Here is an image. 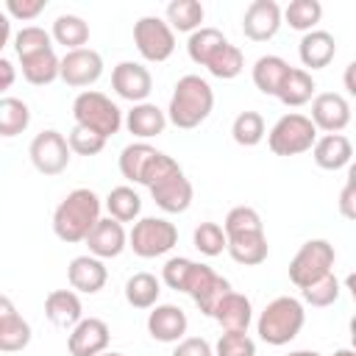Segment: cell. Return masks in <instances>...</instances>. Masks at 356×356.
Returning a JSON list of instances; mask_svg holds the SVG:
<instances>
[{"instance_id": "f35d334b", "label": "cell", "mask_w": 356, "mask_h": 356, "mask_svg": "<svg viewBox=\"0 0 356 356\" xmlns=\"http://www.w3.org/2000/svg\"><path fill=\"white\" fill-rule=\"evenodd\" d=\"M264 134H267V128H264V117L259 111H242V114H236V120L231 125V136L242 147H256L264 139Z\"/></svg>"}, {"instance_id": "603a6c76", "label": "cell", "mask_w": 356, "mask_h": 356, "mask_svg": "<svg viewBox=\"0 0 356 356\" xmlns=\"http://www.w3.org/2000/svg\"><path fill=\"white\" fill-rule=\"evenodd\" d=\"M211 317L220 323L222 331H245V334H248V325H250V320H253V306H250V300H248L245 295H239V292L231 289V292L217 303V309H214Z\"/></svg>"}, {"instance_id": "484cf974", "label": "cell", "mask_w": 356, "mask_h": 356, "mask_svg": "<svg viewBox=\"0 0 356 356\" xmlns=\"http://www.w3.org/2000/svg\"><path fill=\"white\" fill-rule=\"evenodd\" d=\"M289 70H292V67H289L281 56H261V58L253 64V83H256V89H259L261 95H273V97H275Z\"/></svg>"}, {"instance_id": "2e32d148", "label": "cell", "mask_w": 356, "mask_h": 356, "mask_svg": "<svg viewBox=\"0 0 356 356\" xmlns=\"http://www.w3.org/2000/svg\"><path fill=\"white\" fill-rule=\"evenodd\" d=\"M83 242L89 245V253L103 261V259H114V256H120V253L125 250L128 234H125L122 222H117V220H111V217H100V220L95 222V228L86 234Z\"/></svg>"}, {"instance_id": "6da1fadb", "label": "cell", "mask_w": 356, "mask_h": 356, "mask_svg": "<svg viewBox=\"0 0 356 356\" xmlns=\"http://www.w3.org/2000/svg\"><path fill=\"white\" fill-rule=\"evenodd\" d=\"M211 108H214V92H211L209 81L200 75H184V78H178V83L172 89V97L167 106V120L175 128L192 131L211 114Z\"/></svg>"}, {"instance_id": "836d02e7", "label": "cell", "mask_w": 356, "mask_h": 356, "mask_svg": "<svg viewBox=\"0 0 356 356\" xmlns=\"http://www.w3.org/2000/svg\"><path fill=\"white\" fill-rule=\"evenodd\" d=\"M153 156H156V147H150L147 142H134V145L122 147V153H120V172L128 181L142 184V175H145Z\"/></svg>"}, {"instance_id": "4316f807", "label": "cell", "mask_w": 356, "mask_h": 356, "mask_svg": "<svg viewBox=\"0 0 356 356\" xmlns=\"http://www.w3.org/2000/svg\"><path fill=\"white\" fill-rule=\"evenodd\" d=\"M314 89H317L314 78H312L306 70L292 67V70L286 72V78H284V83H281V89H278V95H275V97H278L284 106L298 108V106H303V103H309V100H312Z\"/></svg>"}, {"instance_id": "6f0895ef", "label": "cell", "mask_w": 356, "mask_h": 356, "mask_svg": "<svg viewBox=\"0 0 356 356\" xmlns=\"http://www.w3.org/2000/svg\"><path fill=\"white\" fill-rule=\"evenodd\" d=\"M100 356H122V353H117V350H103Z\"/></svg>"}, {"instance_id": "f907efd6", "label": "cell", "mask_w": 356, "mask_h": 356, "mask_svg": "<svg viewBox=\"0 0 356 356\" xmlns=\"http://www.w3.org/2000/svg\"><path fill=\"white\" fill-rule=\"evenodd\" d=\"M14 81H17V70H14V64H11L8 58L0 56V95H3L6 89H11Z\"/></svg>"}, {"instance_id": "8d00e7d4", "label": "cell", "mask_w": 356, "mask_h": 356, "mask_svg": "<svg viewBox=\"0 0 356 356\" xmlns=\"http://www.w3.org/2000/svg\"><path fill=\"white\" fill-rule=\"evenodd\" d=\"M225 42H228V39L222 36V31H217V28H197V31L189 33L186 53H189V58H192L195 64L206 67V61L211 58V53H214L217 47H222Z\"/></svg>"}, {"instance_id": "f1b7e54d", "label": "cell", "mask_w": 356, "mask_h": 356, "mask_svg": "<svg viewBox=\"0 0 356 356\" xmlns=\"http://www.w3.org/2000/svg\"><path fill=\"white\" fill-rule=\"evenodd\" d=\"M19 61H22V78L33 86H47L58 78V56L53 50H44V53H36Z\"/></svg>"}, {"instance_id": "d4e9b609", "label": "cell", "mask_w": 356, "mask_h": 356, "mask_svg": "<svg viewBox=\"0 0 356 356\" xmlns=\"http://www.w3.org/2000/svg\"><path fill=\"white\" fill-rule=\"evenodd\" d=\"M125 125H128V131H131L134 136L150 139V136L164 134V128H167V114H164L156 103H147V100H145V103H136V106L128 111Z\"/></svg>"}, {"instance_id": "9f6ffc18", "label": "cell", "mask_w": 356, "mask_h": 356, "mask_svg": "<svg viewBox=\"0 0 356 356\" xmlns=\"http://www.w3.org/2000/svg\"><path fill=\"white\" fill-rule=\"evenodd\" d=\"M334 356H356V350H350V348H339V350H334Z\"/></svg>"}, {"instance_id": "816d5d0a", "label": "cell", "mask_w": 356, "mask_h": 356, "mask_svg": "<svg viewBox=\"0 0 356 356\" xmlns=\"http://www.w3.org/2000/svg\"><path fill=\"white\" fill-rule=\"evenodd\" d=\"M8 39H11V19L6 11H0V50L8 44Z\"/></svg>"}, {"instance_id": "3957f363", "label": "cell", "mask_w": 356, "mask_h": 356, "mask_svg": "<svg viewBox=\"0 0 356 356\" xmlns=\"http://www.w3.org/2000/svg\"><path fill=\"white\" fill-rule=\"evenodd\" d=\"M303 323H306L303 303L292 295H281L264 306V312L259 314L256 331L267 345H286L300 334Z\"/></svg>"}, {"instance_id": "ffe728a7", "label": "cell", "mask_w": 356, "mask_h": 356, "mask_svg": "<svg viewBox=\"0 0 356 356\" xmlns=\"http://www.w3.org/2000/svg\"><path fill=\"white\" fill-rule=\"evenodd\" d=\"M312 156H314V164H317L320 170H331V172H334V170H342V167L350 164V159H353V145H350V139L342 136V134H325V136L314 139Z\"/></svg>"}, {"instance_id": "f546056e", "label": "cell", "mask_w": 356, "mask_h": 356, "mask_svg": "<svg viewBox=\"0 0 356 356\" xmlns=\"http://www.w3.org/2000/svg\"><path fill=\"white\" fill-rule=\"evenodd\" d=\"M50 39H56L58 44H64L67 50H78L89 42V25L78 17V14H61L53 22V33Z\"/></svg>"}, {"instance_id": "681fc988", "label": "cell", "mask_w": 356, "mask_h": 356, "mask_svg": "<svg viewBox=\"0 0 356 356\" xmlns=\"http://www.w3.org/2000/svg\"><path fill=\"white\" fill-rule=\"evenodd\" d=\"M339 214L345 220H356V170H350L348 175V184L339 195Z\"/></svg>"}, {"instance_id": "d6986e66", "label": "cell", "mask_w": 356, "mask_h": 356, "mask_svg": "<svg viewBox=\"0 0 356 356\" xmlns=\"http://www.w3.org/2000/svg\"><path fill=\"white\" fill-rule=\"evenodd\" d=\"M67 278H70V286L78 289V292H86V295H95L106 286L108 281V270L100 259L95 256H75L67 267Z\"/></svg>"}, {"instance_id": "cb8c5ba5", "label": "cell", "mask_w": 356, "mask_h": 356, "mask_svg": "<svg viewBox=\"0 0 356 356\" xmlns=\"http://www.w3.org/2000/svg\"><path fill=\"white\" fill-rule=\"evenodd\" d=\"M225 250L231 253V259L236 264H245V267H256L267 259L270 253V245H267V236L264 231H256V234H239V236H225Z\"/></svg>"}, {"instance_id": "f5cc1de1", "label": "cell", "mask_w": 356, "mask_h": 356, "mask_svg": "<svg viewBox=\"0 0 356 356\" xmlns=\"http://www.w3.org/2000/svg\"><path fill=\"white\" fill-rule=\"evenodd\" d=\"M14 312H17V309H14L11 298H8V295H0V320L8 317V314H14Z\"/></svg>"}, {"instance_id": "7402d4cb", "label": "cell", "mask_w": 356, "mask_h": 356, "mask_svg": "<svg viewBox=\"0 0 356 356\" xmlns=\"http://www.w3.org/2000/svg\"><path fill=\"white\" fill-rule=\"evenodd\" d=\"M298 56L303 61V67L309 70H323L334 61L337 56V42L328 31H309L303 33L300 44H298Z\"/></svg>"}, {"instance_id": "7dc6e473", "label": "cell", "mask_w": 356, "mask_h": 356, "mask_svg": "<svg viewBox=\"0 0 356 356\" xmlns=\"http://www.w3.org/2000/svg\"><path fill=\"white\" fill-rule=\"evenodd\" d=\"M44 8H47V0H6V14H8V19L14 17V19L28 22V19H36Z\"/></svg>"}, {"instance_id": "ab89813d", "label": "cell", "mask_w": 356, "mask_h": 356, "mask_svg": "<svg viewBox=\"0 0 356 356\" xmlns=\"http://www.w3.org/2000/svg\"><path fill=\"white\" fill-rule=\"evenodd\" d=\"M300 295H303V300H306L309 306L325 309V306H331V303L339 300V278H337L334 273H328V275L312 281L309 286H303Z\"/></svg>"}, {"instance_id": "7bdbcfd3", "label": "cell", "mask_w": 356, "mask_h": 356, "mask_svg": "<svg viewBox=\"0 0 356 356\" xmlns=\"http://www.w3.org/2000/svg\"><path fill=\"white\" fill-rule=\"evenodd\" d=\"M192 242H195V248L203 256H220L225 250V242L228 239H225L222 225H217V222H200L195 228V234H192Z\"/></svg>"}, {"instance_id": "11a10c76", "label": "cell", "mask_w": 356, "mask_h": 356, "mask_svg": "<svg viewBox=\"0 0 356 356\" xmlns=\"http://www.w3.org/2000/svg\"><path fill=\"white\" fill-rule=\"evenodd\" d=\"M286 356H320L317 350H292V353H286Z\"/></svg>"}, {"instance_id": "e0dca14e", "label": "cell", "mask_w": 356, "mask_h": 356, "mask_svg": "<svg viewBox=\"0 0 356 356\" xmlns=\"http://www.w3.org/2000/svg\"><path fill=\"white\" fill-rule=\"evenodd\" d=\"M192 195H195V189H192V184H189V178L184 172H175V175H170V178H164V181L150 186L153 203L167 214L186 211L192 206Z\"/></svg>"}, {"instance_id": "277c9868", "label": "cell", "mask_w": 356, "mask_h": 356, "mask_svg": "<svg viewBox=\"0 0 356 356\" xmlns=\"http://www.w3.org/2000/svg\"><path fill=\"white\" fill-rule=\"evenodd\" d=\"M72 117H75V125H81L86 131H95L103 139L114 136L122 128V111H120V106L111 97H106L103 92H95V89H86V92H81L75 97Z\"/></svg>"}, {"instance_id": "74e56055", "label": "cell", "mask_w": 356, "mask_h": 356, "mask_svg": "<svg viewBox=\"0 0 356 356\" xmlns=\"http://www.w3.org/2000/svg\"><path fill=\"white\" fill-rule=\"evenodd\" d=\"M28 342H31V325L28 320L19 317V312L0 320V350L3 353H17L28 348Z\"/></svg>"}, {"instance_id": "d6a6232c", "label": "cell", "mask_w": 356, "mask_h": 356, "mask_svg": "<svg viewBox=\"0 0 356 356\" xmlns=\"http://www.w3.org/2000/svg\"><path fill=\"white\" fill-rule=\"evenodd\" d=\"M106 209L108 217L117 222H134L142 211V197L131 189V186H114L106 197Z\"/></svg>"}, {"instance_id": "5bb4252c", "label": "cell", "mask_w": 356, "mask_h": 356, "mask_svg": "<svg viewBox=\"0 0 356 356\" xmlns=\"http://www.w3.org/2000/svg\"><path fill=\"white\" fill-rule=\"evenodd\" d=\"M312 125L325 134H339L350 122V103L337 92H323L312 100Z\"/></svg>"}, {"instance_id": "30bf717a", "label": "cell", "mask_w": 356, "mask_h": 356, "mask_svg": "<svg viewBox=\"0 0 356 356\" xmlns=\"http://www.w3.org/2000/svg\"><path fill=\"white\" fill-rule=\"evenodd\" d=\"M228 292H231L228 278L217 275L209 264H197V261H195V270H192L189 284H186V295L195 300V306L200 309V314L211 317L214 309H217V303H220Z\"/></svg>"}, {"instance_id": "ba28073f", "label": "cell", "mask_w": 356, "mask_h": 356, "mask_svg": "<svg viewBox=\"0 0 356 356\" xmlns=\"http://www.w3.org/2000/svg\"><path fill=\"white\" fill-rule=\"evenodd\" d=\"M134 44L145 61H167L175 50V33L172 28L159 17H142L134 25Z\"/></svg>"}, {"instance_id": "c3c4849f", "label": "cell", "mask_w": 356, "mask_h": 356, "mask_svg": "<svg viewBox=\"0 0 356 356\" xmlns=\"http://www.w3.org/2000/svg\"><path fill=\"white\" fill-rule=\"evenodd\" d=\"M172 356H214V350L203 337H184L178 339Z\"/></svg>"}, {"instance_id": "8fae6325", "label": "cell", "mask_w": 356, "mask_h": 356, "mask_svg": "<svg viewBox=\"0 0 356 356\" xmlns=\"http://www.w3.org/2000/svg\"><path fill=\"white\" fill-rule=\"evenodd\" d=\"M100 75H103V58L92 47L67 50L64 58H58V78L67 86L83 89V86H92Z\"/></svg>"}, {"instance_id": "4fadbf2b", "label": "cell", "mask_w": 356, "mask_h": 356, "mask_svg": "<svg viewBox=\"0 0 356 356\" xmlns=\"http://www.w3.org/2000/svg\"><path fill=\"white\" fill-rule=\"evenodd\" d=\"M111 86L122 100H131L136 106V103L147 100V95L153 89V78H150L147 67H142L136 61H120L111 70Z\"/></svg>"}, {"instance_id": "9a60e30c", "label": "cell", "mask_w": 356, "mask_h": 356, "mask_svg": "<svg viewBox=\"0 0 356 356\" xmlns=\"http://www.w3.org/2000/svg\"><path fill=\"white\" fill-rule=\"evenodd\" d=\"M111 331L100 317H81L78 325H72L67 348L72 356H100L108 348Z\"/></svg>"}, {"instance_id": "7a4b0ae2", "label": "cell", "mask_w": 356, "mask_h": 356, "mask_svg": "<svg viewBox=\"0 0 356 356\" xmlns=\"http://www.w3.org/2000/svg\"><path fill=\"white\" fill-rule=\"evenodd\" d=\"M100 220V197L92 189H72L53 211V231L61 242H83Z\"/></svg>"}, {"instance_id": "83f0119b", "label": "cell", "mask_w": 356, "mask_h": 356, "mask_svg": "<svg viewBox=\"0 0 356 356\" xmlns=\"http://www.w3.org/2000/svg\"><path fill=\"white\" fill-rule=\"evenodd\" d=\"M161 295V284L153 273H134L125 281V300L134 309H153L159 303Z\"/></svg>"}, {"instance_id": "52a82bcc", "label": "cell", "mask_w": 356, "mask_h": 356, "mask_svg": "<svg viewBox=\"0 0 356 356\" xmlns=\"http://www.w3.org/2000/svg\"><path fill=\"white\" fill-rule=\"evenodd\" d=\"M317 139V128L306 114H284L267 134V145L275 156H298L312 150Z\"/></svg>"}, {"instance_id": "d590c367", "label": "cell", "mask_w": 356, "mask_h": 356, "mask_svg": "<svg viewBox=\"0 0 356 356\" xmlns=\"http://www.w3.org/2000/svg\"><path fill=\"white\" fill-rule=\"evenodd\" d=\"M323 17V6L317 0H292L284 11H281V19H286V25L292 31H314V25L320 22Z\"/></svg>"}, {"instance_id": "ac0fdd59", "label": "cell", "mask_w": 356, "mask_h": 356, "mask_svg": "<svg viewBox=\"0 0 356 356\" xmlns=\"http://www.w3.org/2000/svg\"><path fill=\"white\" fill-rule=\"evenodd\" d=\"M186 325H189L186 312L181 306H175V303H156L153 312L147 314V331L159 342H178V339H184Z\"/></svg>"}, {"instance_id": "ee69618b", "label": "cell", "mask_w": 356, "mask_h": 356, "mask_svg": "<svg viewBox=\"0 0 356 356\" xmlns=\"http://www.w3.org/2000/svg\"><path fill=\"white\" fill-rule=\"evenodd\" d=\"M214 356H256V345L245 331H225L217 339Z\"/></svg>"}, {"instance_id": "bcb514c9", "label": "cell", "mask_w": 356, "mask_h": 356, "mask_svg": "<svg viewBox=\"0 0 356 356\" xmlns=\"http://www.w3.org/2000/svg\"><path fill=\"white\" fill-rule=\"evenodd\" d=\"M67 145H70V153H78V156H97L103 147H106V139L97 136L95 131H86L81 125H75L67 136Z\"/></svg>"}, {"instance_id": "4dcf8cb0", "label": "cell", "mask_w": 356, "mask_h": 356, "mask_svg": "<svg viewBox=\"0 0 356 356\" xmlns=\"http://www.w3.org/2000/svg\"><path fill=\"white\" fill-rule=\"evenodd\" d=\"M203 14H206V11H203V6H200L197 0H172V3L167 6V25L172 28V33H175V31L192 33V31L200 28Z\"/></svg>"}, {"instance_id": "e575fe53", "label": "cell", "mask_w": 356, "mask_h": 356, "mask_svg": "<svg viewBox=\"0 0 356 356\" xmlns=\"http://www.w3.org/2000/svg\"><path fill=\"white\" fill-rule=\"evenodd\" d=\"M31 108L19 97H0V136H17L28 128Z\"/></svg>"}, {"instance_id": "1f68e13d", "label": "cell", "mask_w": 356, "mask_h": 356, "mask_svg": "<svg viewBox=\"0 0 356 356\" xmlns=\"http://www.w3.org/2000/svg\"><path fill=\"white\" fill-rule=\"evenodd\" d=\"M242 67H245V56H242V50H239L236 44H231V42H225L222 47H217V50L211 53V58L206 61V70H209L214 78H220V81L236 78V75L242 72Z\"/></svg>"}, {"instance_id": "44dd1931", "label": "cell", "mask_w": 356, "mask_h": 356, "mask_svg": "<svg viewBox=\"0 0 356 356\" xmlns=\"http://www.w3.org/2000/svg\"><path fill=\"white\" fill-rule=\"evenodd\" d=\"M44 314L53 325L58 328H72L81 323L83 317V306H81V298L72 292V289H53L47 298H44Z\"/></svg>"}, {"instance_id": "f6af8a7d", "label": "cell", "mask_w": 356, "mask_h": 356, "mask_svg": "<svg viewBox=\"0 0 356 356\" xmlns=\"http://www.w3.org/2000/svg\"><path fill=\"white\" fill-rule=\"evenodd\" d=\"M192 270H195V261H192V259H186V256H175V259H170V261L164 264L161 278H164V284H167L170 289H175V292H186V284H189Z\"/></svg>"}, {"instance_id": "5b68a950", "label": "cell", "mask_w": 356, "mask_h": 356, "mask_svg": "<svg viewBox=\"0 0 356 356\" xmlns=\"http://www.w3.org/2000/svg\"><path fill=\"white\" fill-rule=\"evenodd\" d=\"M175 242H178V228L164 217H142L139 222H134L128 234V248L139 259L164 256L167 250L175 248Z\"/></svg>"}, {"instance_id": "60d3db41", "label": "cell", "mask_w": 356, "mask_h": 356, "mask_svg": "<svg viewBox=\"0 0 356 356\" xmlns=\"http://www.w3.org/2000/svg\"><path fill=\"white\" fill-rule=\"evenodd\" d=\"M222 231H225V236H239V234L264 231V225H261V217H259L256 209H250V206H234V209L225 214Z\"/></svg>"}, {"instance_id": "9c48e42d", "label": "cell", "mask_w": 356, "mask_h": 356, "mask_svg": "<svg viewBox=\"0 0 356 356\" xmlns=\"http://www.w3.org/2000/svg\"><path fill=\"white\" fill-rule=\"evenodd\" d=\"M28 156H31L33 167L42 175H58L70 164V145H67L64 134L47 128V131H42V134L33 136V142L28 147Z\"/></svg>"}, {"instance_id": "8992f818", "label": "cell", "mask_w": 356, "mask_h": 356, "mask_svg": "<svg viewBox=\"0 0 356 356\" xmlns=\"http://www.w3.org/2000/svg\"><path fill=\"white\" fill-rule=\"evenodd\" d=\"M334 261H337V253H334V245L328 239H309L300 245V250L289 261V281L298 289H303L312 281L328 275Z\"/></svg>"}, {"instance_id": "b9f144b4", "label": "cell", "mask_w": 356, "mask_h": 356, "mask_svg": "<svg viewBox=\"0 0 356 356\" xmlns=\"http://www.w3.org/2000/svg\"><path fill=\"white\" fill-rule=\"evenodd\" d=\"M50 33L39 25H25L17 36H14V50L19 58H28V56H36V53H44V50H53L50 44Z\"/></svg>"}, {"instance_id": "db71d44e", "label": "cell", "mask_w": 356, "mask_h": 356, "mask_svg": "<svg viewBox=\"0 0 356 356\" xmlns=\"http://www.w3.org/2000/svg\"><path fill=\"white\" fill-rule=\"evenodd\" d=\"M353 70H356V64L350 61V64H348V70H345V89H348L350 95H356V86H353Z\"/></svg>"}, {"instance_id": "7c38bea8", "label": "cell", "mask_w": 356, "mask_h": 356, "mask_svg": "<svg viewBox=\"0 0 356 356\" xmlns=\"http://www.w3.org/2000/svg\"><path fill=\"white\" fill-rule=\"evenodd\" d=\"M281 28V6L275 0H253L242 17V33L250 42H267Z\"/></svg>"}]
</instances>
